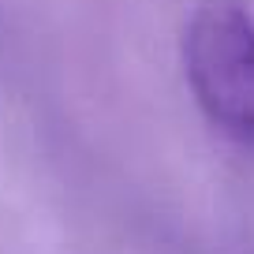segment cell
<instances>
[{
	"label": "cell",
	"instance_id": "obj_1",
	"mask_svg": "<svg viewBox=\"0 0 254 254\" xmlns=\"http://www.w3.org/2000/svg\"><path fill=\"white\" fill-rule=\"evenodd\" d=\"M194 101L228 135H254V19L236 0H206L183 41Z\"/></svg>",
	"mask_w": 254,
	"mask_h": 254
}]
</instances>
